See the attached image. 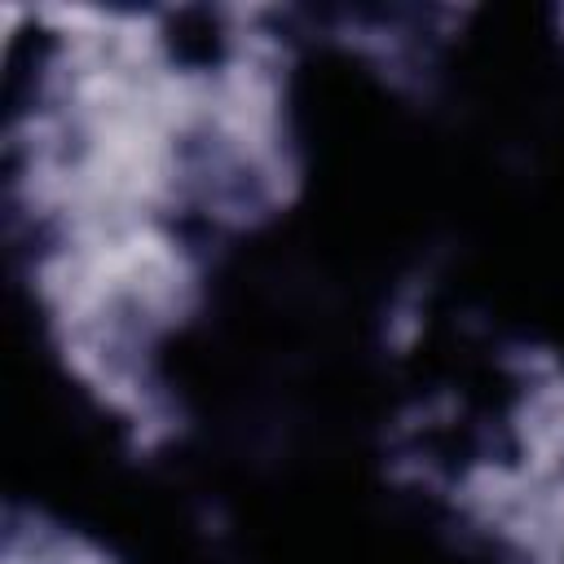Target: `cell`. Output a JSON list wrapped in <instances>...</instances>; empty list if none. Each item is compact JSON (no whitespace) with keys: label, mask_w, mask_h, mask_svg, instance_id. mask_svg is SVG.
<instances>
[{"label":"cell","mask_w":564,"mask_h":564,"mask_svg":"<svg viewBox=\"0 0 564 564\" xmlns=\"http://www.w3.org/2000/svg\"><path fill=\"white\" fill-rule=\"evenodd\" d=\"M511 458L533 480L564 476V366L546 379L520 383V397L507 414Z\"/></svg>","instance_id":"obj_1"},{"label":"cell","mask_w":564,"mask_h":564,"mask_svg":"<svg viewBox=\"0 0 564 564\" xmlns=\"http://www.w3.org/2000/svg\"><path fill=\"white\" fill-rule=\"evenodd\" d=\"M516 564H564V560H516Z\"/></svg>","instance_id":"obj_2"}]
</instances>
